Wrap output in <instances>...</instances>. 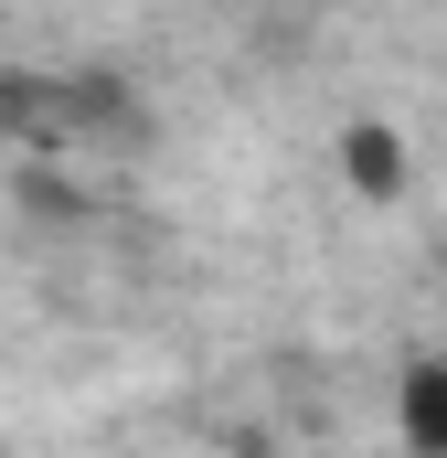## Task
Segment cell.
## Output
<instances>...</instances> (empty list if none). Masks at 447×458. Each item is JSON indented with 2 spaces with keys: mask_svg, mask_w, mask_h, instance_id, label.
Returning a JSON list of instances; mask_svg holds the SVG:
<instances>
[{
  "mask_svg": "<svg viewBox=\"0 0 447 458\" xmlns=\"http://www.w3.org/2000/svg\"><path fill=\"white\" fill-rule=\"evenodd\" d=\"M394 427L416 458H447V352H416L394 373Z\"/></svg>",
  "mask_w": 447,
  "mask_h": 458,
  "instance_id": "2",
  "label": "cell"
},
{
  "mask_svg": "<svg viewBox=\"0 0 447 458\" xmlns=\"http://www.w3.org/2000/svg\"><path fill=\"white\" fill-rule=\"evenodd\" d=\"M341 182H351L362 203H394V192H405V139H394L384 117H351V128H341Z\"/></svg>",
  "mask_w": 447,
  "mask_h": 458,
  "instance_id": "3",
  "label": "cell"
},
{
  "mask_svg": "<svg viewBox=\"0 0 447 458\" xmlns=\"http://www.w3.org/2000/svg\"><path fill=\"white\" fill-rule=\"evenodd\" d=\"M75 128H128V86L107 75H0V139H75Z\"/></svg>",
  "mask_w": 447,
  "mask_h": 458,
  "instance_id": "1",
  "label": "cell"
}]
</instances>
